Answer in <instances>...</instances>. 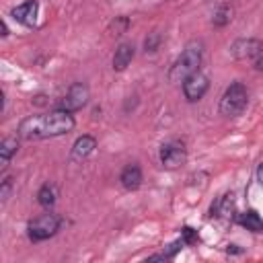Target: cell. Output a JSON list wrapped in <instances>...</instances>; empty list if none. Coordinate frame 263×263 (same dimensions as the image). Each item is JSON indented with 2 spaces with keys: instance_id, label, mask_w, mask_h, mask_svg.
<instances>
[{
  "instance_id": "cell-1",
  "label": "cell",
  "mask_w": 263,
  "mask_h": 263,
  "mask_svg": "<svg viewBox=\"0 0 263 263\" xmlns=\"http://www.w3.org/2000/svg\"><path fill=\"white\" fill-rule=\"evenodd\" d=\"M74 127V117L70 111L58 109L43 115H29L18 125V136L25 140H41V138H55L68 134Z\"/></svg>"
},
{
  "instance_id": "cell-2",
  "label": "cell",
  "mask_w": 263,
  "mask_h": 263,
  "mask_svg": "<svg viewBox=\"0 0 263 263\" xmlns=\"http://www.w3.org/2000/svg\"><path fill=\"white\" fill-rule=\"evenodd\" d=\"M199 64H201V43L199 41H189L185 45V49L181 51V55L171 66L168 80L171 82H183L187 76H191L193 72L199 70Z\"/></svg>"
},
{
  "instance_id": "cell-3",
  "label": "cell",
  "mask_w": 263,
  "mask_h": 263,
  "mask_svg": "<svg viewBox=\"0 0 263 263\" xmlns=\"http://www.w3.org/2000/svg\"><path fill=\"white\" fill-rule=\"evenodd\" d=\"M247 101H249V95H247L245 84L242 82H232L220 99V113L226 115V117H236L245 111Z\"/></svg>"
},
{
  "instance_id": "cell-4",
  "label": "cell",
  "mask_w": 263,
  "mask_h": 263,
  "mask_svg": "<svg viewBox=\"0 0 263 263\" xmlns=\"http://www.w3.org/2000/svg\"><path fill=\"white\" fill-rule=\"evenodd\" d=\"M60 224H62V218L58 214H51V212L41 214V216H37L35 220L29 222V228H27L29 230V238L33 242L45 240V238H49V236H53L58 232Z\"/></svg>"
},
{
  "instance_id": "cell-5",
  "label": "cell",
  "mask_w": 263,
  "mask_h": 263,
  "mask_svg": "<svg viewBox=\"0 0 263 263\" xmlns=\"http://www.w3.org/2000/svg\"><path fill=\"white\" fill-rule=\"evenodd\" d=\"M187 158V148L181 140H168L160 146V162L166 168H177L185 162Z\"/></svg>"
},
{
  "instance_id": "cell-6",
  "label": "cell",
  "mask_w": 263,
  "mask_h": 263,
  "mask_svg": "<svg viewBox=\"0 0 263 263\" xmlns=\"http://www.w3.org/2000/svg\"><path fill=\"white\" fill-rule=\"evenodd\" d=\"M86 101H88V86H86L84 82H74V84L68 88V92L62 97L60 109L72 113V111L82 109V107L86 105Z\"/></svg>"
},
{
  "instance_id": "cell-7",
  "label": "cell",
  "mask_w": 263,
  "mask_h": 263,
  "mask_svg": "<svg viewBox=\"0 0 263 263\" xmlns=\"http://www.w3.org/2000/svg\"><path fill=\"white\" fill-rule=\"evenodd\" d=\"M208 86H210L208 76L197 70V72H193L191 76H187L183 80V95H185L187 101H199L205 95Z\"/></svg>"
},
{
  "instance_id": "cell-8",
  "label": "cell",
  "mask_w": 263,
  "mask_h": 263,
  "mask_svg": "<svg viewBox=\"0 0 263 263\" xmlns=\"http://www.w3.org/2000/svg\"><path fill=\"white\" fill-rule=\"evenodd\" d=\"M232 55L236 60H257L263 53V41L259 39H238L232 43Z\"/></svg>"
},
{
  "instance_id": "cell-9",
  "label": "cell",
  "mask_w": 263,
  "mask_h": 263,
  "mask_svg": "<svg viewBox=\"0 0 263 263\" xmlns=\"http://www.w3.org/2000/svg\"><path fill=\"white\" fill-rule=\"evenodd\" d=\"M37 10H39V4L37 0H27L23 4H18L16 8H12V18L18 21L21 25H35V18H37Z\"/></svg>"
},
{
  "instance_id": "cell-10",
  "label": "cell",
  "mask_w": 263,
  "mask_h": 263,
  "mask_svg": "<svg viewBox=\"0 0 263 263\" xmlns=\"http://www.w3.org/2000/svg\"><path fill=\"white\" fill-rule=\"evenodd\" d=\"M95 146H97V140H95L92 136H82V138H78V140L74 142V146H72V160H76V162L84 160V158L95 150Z\"/></svg>"
},
{
  "instance_id": "cell-11",
  "label": "cell",
  "mask_w": 263,
  "mask_h": 263,
  "mask_svg": "<svg viewBox=\"0 0 263 263\" xmlns=\"http://www.w3.org/2000/svg\"><path fill=\"white\" fill-rule=\"evenodd\" d=\"M119 181H121V185H123L127 191L138 189L140 183H142V171H140V166H138V164H127V166L121 171Z\"/></svg>"
},
{
  "instance_id": "cell-12",
  "label": "cell",
  "mask_w": 263,
  "mask_h": 263,
  "mask_svg": "<svg viewBox=\"0 0 263 263\" xmlns=\"http://www.w3.org/2000/svg\"><path fill=\"white\" fill-rule=\"evenodd\" d=\"M132 60H134V45H132V43H121V45L115 49L113 68H115V70H125Z\"/></svg>"
},
{
  "instance_id": "cell-13",
  "label": "cell",
  "mask_w": 263,
  "mask_h": 263,
  "mask_svg": "<svg viewBox=\"0 0 263 263\" xmlns=\"http://www.w3.org/2000/svg\"><path fill=\"white\" fill-rule=\"evenodd\" d=\"M240 224L242 226H247V230H253V232H263V220H261V216L257 214V212H253V210H249V212H245V214H240Z\"/></svg>"
},
{
  "instance_id": "cell-14",
  "label": "cell",
  "mask_w": 263,
  "mask_h": 263,
  "mask_svg": "<svg viewBox=\"0 0 263 263\" xmlns=\"http://www.w3.org/2000/svg\"><path fill=\"white\" fill-rule=\"evenodd\" d=\"M37 201H39L43 208H51V205L55 203V189H53V185L45 183V185L39 189V193H37Z\"/></svg>"
},
{
  "instance_id": "cell-15",
  "label": "cell",
  "mask_w": 263,
  "mask_h": 263,
  "mask_svg": "<svg viewBox=\"0 0 263 263\" xmlns=\"http://www.w3.org/2000/svg\"><path fill=\"white\" fill-rule=\"evenodd\" d=\"M16 150H18L16 138H6V140H2V144H0V158H2V164H6V162L10 160V156H12Z\"/></svg>"
},
{
  "instance_id": "cell-16",
  "label": "cell",
  "mask_w": 263,
  "mask_h": 263,
  "mask_svg": "<svg viewBox=\"0 0 263 263\" xmlns=\"http://www.w3.org/2000/svg\"><path fill=\"white\" fill-rule=\"evenodd\" d=\"M230 212H232V193L220 197L218 203H216V210L212 208V216H224V218H228Z\"/></svg>"
},
{
  "instance_id": "cell-17",
  "label": "cell",
  "mask_w": 263,
  "mask_h": 263,
  "mask_svg": "<svg viewBox=\"0 0 263 263\" xmlns=\"http://www.w3.org/2000/svg\"><path fill=\"white\" fill-rule=\"evenodd\" d=\"M230 14H232V8H230L226 2H222V4L216 8V12H214V25H218V27L226 25V23L230 21Z\"/></svg>"
},
{
  "instance_id": "cell-18",
  "label": "cell",
  "mask_w": 263,
  "mask_h": 263,
  "mask_svg": "<svg viewBox=\"0 0 263 263\" xmlns=\"http://www.w3.org/2000/svg\"><path fill=\"white\" fill-rule=\"evenodd\" d=\"M158 43H160V35L154 31V33H150V35L146 37V41H144V49H146V51H156Z\"/></svg>"
},
{
  "instance_id": "cell-19",
  "label": "cell",
  "mask_w": 263,
  "mask_h": 263,
  "mask_svg": "<svg viewBox=\"0 0 263 263\" xmlns=\"http://www.w3.org/2000/svg\"><path fill=\"white\" fill-rule=\"evenodd\" d=\"M10 187H12V179L6 177V179L2 181V189H0V197H2V201L8 199V195H10Z\"/></svg>"
},
{
  "instance_id": "cell-20",
  "label": "cell",
  "mask_w": 263,
  "mask_h": 263,
  "mask_svg": "<svg viewBox=\"0 0 263 263\" xmlns=\"http://www.w3.org/2000/svg\"><path fill=\"white\" fill-rule=\"evenodd\" d=\"M183 234H185V240H187V242H193V240H195V234H193L191 228H183Z\"/></svg>"
},
{
  "instance_id": "cell-21",
  "label": "cell",
  "mask_w": 263,
  "mask_h": 263,
  "mask_svg": "<svg viewBox=\"0 0 263 263\" xmlns=\"http://www.w3.org/2000/svg\"><path fill=\"white\" fill-rule=\"evenodd\" d=\"M253 62H255V68H257V70H263V53H261L257 60H253Z\"/></svg>"
},
{
  "instance_id": "cell-22",
  "label": "cell",
  "mask_w": 263,
  "mask_h": 263,
  "mask_svg": "<svg viewBox=\"0 0 263 263\" xmlns=\"http://www.w3.org/2000/svg\"><path fill=\"white\" fill-rule=\"evenodd\" d=\"M257 179H259V183L263 185V162H261L259 168H257Z\"/></svg>"
}]
</instances>
